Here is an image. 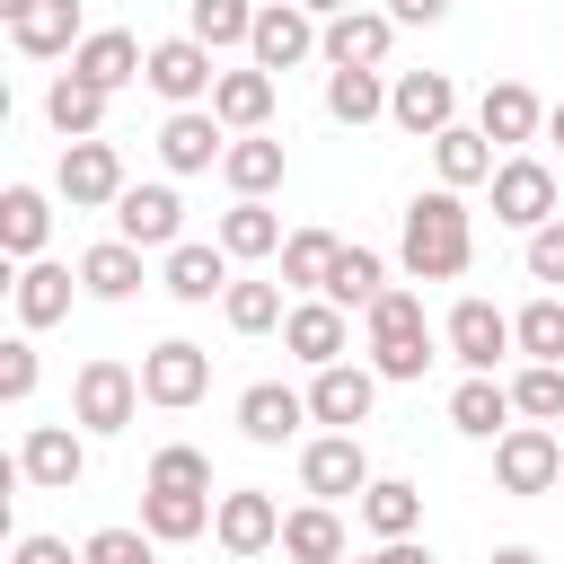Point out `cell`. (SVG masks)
I'll use <instances>...</instances> for the list:
<instances>
[{"instance_id": "f6af8a7d", "label": "cell", "mask_w": 564, "mask_h": 564, "mask_svg": "<svg viewBox=\"0 0 564 564\" xmlns=\"http://www.w3.org/2000/svg\"><path fill=\"white\" fill-rule=\"evenodd\" d=\"M520 264H529V282H564V212L546 220V229H529V247H520Z\"/></svg>"}, {"instance_id": "cb8c5ba5", "label": "cell", "mask_w": 564, "mask_h": 564, "mask_svg": "<svg viewBox=\"0 0 564 564\" xmlns=\"http://www.w3.org/2000/svg\"><path fill=\"white\" fill-rule=\"evenodd\" d=\"M70 70L88 79V88H132L141 70H150V44L141 35H123V26H97V35H79V53H70Z\"/></svg>"}, {"instance_id": "f5cc1de1", "label": "cell", "mask_w": 564, "mask_h": 564, "mask_svg": "<svg viewBox=\"0 0 564 564\" xmlns=\"http://www.w3.org/2000/svg\"><path fill=\"white\" fill-rule=\"evenodd\" d=\"M485 564H546V555H538V546H494Z\"/></svg>"}, {"instance_id": "681fc988", "label": "cell", "mask_w": 564, "mask_h": 564, "mask_svg": "<svg viewBox=\"0 0 564 564\" xmlns=\"http://www.w3.org/2000/svg\"><path fill=\"white\" fill-rule=\"evenodd\" d=\"M449 9H458V0H388V18H397V26H441Z\"/></svg>"}, {"instance_id": "52a82bcc", "label": "cell", "mask_w": 564, "mask_h": 564, "mask_svg": "<svg viewBox=\"0 0 564 564\" xmlns=\"http://www.w3.org/2000/svg\"><path fill=\"white\" fill-rule=\"evenodd\" d=\"M300 494H308V502L370 494V449H361V432H317V441H300Z\"/></svg>"}, {"instance_id": "4316f807", "label": "cell", "mask_w": 564, "mask_h": 564, "mask_svg": "<svg viewBox=\"0 0 564 564\" xmlns=\"http://www.w3.org/2000/svg\"><path fill=\"white\" fill-rule=\"evenodd\" d=\"M44 238H53V203H44V185H9V194H0V256H9V264H35Z\"/></svg>"}, {"instance_id": "816d5d0a", "label": "cell", "mask_w": 564, "mask_h": 564, "mask_svg": "<svg viewBox=\"0 0 564 564\" xmlns=\"http://www.w3.org/2000/svg\"><path fill=\"white\" fill-rule=\"evenodd\" d=\"M300 9H308V18L326 26V18H344V9H361V0H300Z\"/></svg>"}, {"instance_id": "83f0119b", "label": "cell", "mask_w": 564, "mask_h": 564, "mask_svg": "<svg viewBox=\"0 0 564 564\" xmlns=\"http://www.w3.org/2000/svg\"><path fill=\"white\" fill-rule=\"evenodd\" d=\"M9 44H18L26 62L79 53V0H26V18H9Z\"/></svg>"}, {"instance_id": "30bf717a", "label": "cell", "mask_w": 564, "mask_h": 564, "mask_svg": "<svg viewBox=\"0 0 564 564\" xmlns=\"http://www.w3.org/2000/svg\"><path fill=\"white\" fill-rule=\"evenodd\" d=\"M141 79L167 97V115H176V106H212V88H220V70H212V44H194V35H159Z\"/></svg>"}, {"instance_id": "d6a6232c", "label": "cell", "mask_w": 564, "mask_h": 564, "mask_svg": "<svg viewBox=\"0 0 564 564\" xmlns=\"http://www.w3.org/2000/svg\"><path fill=\"white\" fill-rule=\"evenodd\" d=\"M379 291H388V256H379V247H344V256H335V273H326V291H317V300H335V308H344V317H352V308H361V317H370V308H379Z\"/></svg>"}, {"instance_id": "8fae6325", "label": "cell", "mask_w": 564, "mask_h": 564, "mask_svg": "<svg viewBox=\"0 0 564 564\" xmlns=\"http://www.w3.org/2000/svg\"><path fill=\"white\" fill-rule=\"evenodd\" d=\"M229 141H238V132H229L212 106H176V115L159 123V167H167V176H203V167L229 159Z\"/></svg>"}, {"instance_id": "7a4b0ae2", "label": "cell", "mask_w": 564, "mask_h": 564, "mask_svg": "<svg viewBox=\"0 0 564 564\" xmlns=\"http://www.w3.org/2000/svg\"><path fill=\"white\" fill-rule=\"evenodd\" d=\"M361 335H370V370H379V379H423V370H432V326H423V291L388 282V291H379V308L361 317Z\"/></svg>"}, {"instance_id": "ab89813d", "label": "cell", "mask_w": 564, "mask_h": 564, "mask_svg": "<svg viewBox=\"0 0 564 564\" xmlns=\"http://www.w3.org/2000/svg\"><path fill=\"white\" fill-rule=\"evenodd\" d=\"M185 35L229 53V44H256V0H185Z\"/></svg>"}, {"instance_id": "d4e9b609", "label": "cell", "mask_w": 564, "mask_h": 564, "mask_svg": "<svg viewBox=\"0 0 564 564\" xmlns=\"http://www.w3.org/2000/svg\"><path fill=\"white\" fill-rule=\"evenodd\" d=\"M511 379H494V370H467L458 388H449V432H467V441H502L511 432Z\"/></svg>"}, {"instance_id": "ee69618b", "label": "cell", "mask_w": 564, "mask_h": 564, "mask_svg": "<svg viewBox=\"0 0 564 564\" xmlns=\"http://www.w3.org/2000/svg\"><path fill=\"white\" fill-rule=\"evenodd\" d=\"M150 485H159V494H212V458H203L194 441H167V449L150 458Z\"/></svg>"}, {"instance_id": "11a10c76", "label": "cell", "mask_w": 564, "mask_h": 564, "mask_svg": "<svg viewBox=\"0 0 564 564\" xmlns=\"http://www.w3.org/2000/svg\"><path fill=\"white\" fill-rule=\"evenodd\" d=\"M0 18H26V0H0Z\"/></svg>"}, {"instance_id": "ac0fdd59", "label": "cell", "mask_w": 564, "mask_h": 564, "mask_svg": "<svg viewBox=\"0 0 564 564\" xmlns=\"http://www.w3.org/2000/svg\"><path fill=\"white\" fill-rule=\"evenodd\" d=\"M388 44H397V18H388V9H344V18H326L317 62H326V70H379Z\"/></svg>"}, {"instance_id": "8992f818", "label": "cell", "mask_w": 564, "mask_h": 564, "mask_svg": "<svg viewBox=\"0 0 564 564\" xmlns=\"http://www.w3.org/2000/svg\"><path fill=\"white\" fill-rule=\"evenodd\" d=\"M203 388H212V352H203V344L167 335V344H150V352H141V397H150L159 414L203 405Z\"/></svg>"}, {"instance_id": "74e56055", "label": "cell", "mask_w": 564, "mask_h": 564, "mask_svg": "<svg viewBox=\"0 0 564 564\" xmlns=\"http://www.w3.org/2000/svg\"><path fill=\"white\" fill-rule=\"evenodd\" d=\"M326 115H335L344 132L379 123V115H388V79H379V70H326Z\"/></svg>"}, {"instance_id": "7bdbcfd3", "label": "cell", "mask_w": 564, "mask_h": 564, "mask_svg": "<svg viewBox=\"0 0 564 564\" xmlns=\"http://www.w3.org/2000/svg\"><path fill=\"white\" fill-rule=\"evenodd\" d=\"M220 317L238 326V335H273L291 308H282V282H229V300H220Z\"/></svg>"}, {"instance_id": "d590c367", "label": "cell", "mask_w": 564, "mask_h": 564, "mask_svg": "<svg viewBox=\"0 0 564 564\" xmlns=\"http://www.w3.org/2000/svg\"><path fill=\"white\" fill-rule=\"evenodd\" d=\"M212 238L229 247V264H256V256H282V220H273V203H229Z\"/></svg>"}, {"instance_id": "f1b7e54d", "label": "cell", "mask_w": 564, "mask_h": 564, "mask_svg": "<svg viewBox=\"0 0 564 564\" xmlns=\"http://www.w3.org/2000/svg\"><path fill=\"white\" fill-rule=\"evenodd\" d=\"M494 167H502V159H494V141H485L476 123H449V132L432 141V176H441L449 194H467V185H494Z\"/></svg>"}, {"instance_id": "c3c4849f", "label": "cell", "mask_w": 564, "mask_h": 564, "mask_svg": "<svg viewBox=\"0 0 564 564\" xmlns=\"http://www.w3.org/2000/svg\"><path fill=\"white\" fill-rule=\"evenodd\" d=\"M9 564H79V555H70L62 538H44V529H26V538L9 546Z\"/></svg>"}, {"instance_id": "e0dca14e", "label": "cell", "mask_w": 564, "mask_h": 564, "mask_svg": "<svg viewBox=\"0 0 564 564\" xmlns=\"http://www.w3.org/2000/svg\"><path fill=\"white\" fill-rule=\"evenodd\" d=\"M379 405V370L370 361H335V370H308V414L326 432H361Z\"/></svg>"}, {"instance_id": "836d02e7", "label": "cell", "mask_w": 564, "mask_h": 564, "mask_svg": "<svg viewBox=\"0 0 564 564\" xmlns=\"http://www.w3.org/2000/svg\"><path fill=\"white\" fill-rule=\"evenodd\" d=\"M212 494H159V485H141V529L159 538V546H185V538H203L212 529Z\"/></svg>"}, {"instance_id": "5bb4252c", "label": "cell", "mask_w": 564, "mask_h": 564, "mask_svg": "<svg viewBox=\"0 0 564 564\" xmlns=\"http://www.w3.org/2000/svg\"><path fill=\"white\" fill-rule=\"evenodd\" d=\"M317 44H326V26H317L300 0H273V9H256V44H247V62L282 79V70H300Z\"/></svg>"}, {"instance_id": "b9f144b4", "label": "cell", "mask_w": 564, "mask_h": 564, "mask_svg": "<svg viewBox=\"0 0 564 564\" xmlns=\"http://www.w3.org/2000/svg\"><path fill=\"white\" fill-rule=\"evenodd\" d=\"M511 405H520V423H564V361H520Z\"/></svg>"}, {"instance_id": "5b68a950", "label": "cell", "mask_w": 564, "mask_h": 564, "mask_svg": "<svg viewBox=\"0 0 564 564\" xmlns=\"http://www.w3.org/2000/svg\"><path fill=\"white\" fill-rule=\"evenodd\" d=\"M555 476H564V441L546 423H511L494 441V494L529 502V494H555Z\"/></svg>"}, {"instance_id": "44dd1931", "label": "cell", "mask_w": 564, "mask_h": 564, "mask_svg": "<svg viewBox=\"0 0 564 564\" xmlns=\"http://www.w3.org/2000/svg\"><path fill=\"white\" fill-rule=\"evenodd\" d=\"M476 132H485L494 150H520V141H538V132H546V106H538V88H529V79H494V88L476 97Z\"/></svg>"}, {"instance_id": "db71d44e", "label": "cell", "mask_w": 564, "mask_h": 564, "mask_svg": "<svg viewBox=\"0 0 564 564\" xmlns=\"http://www.w3.org/2000/svg\"><path fill=\"white\" fill-rule=\"evenodd\" d=\"M546 141H564V106H546Z\"/></svg>"}, {"instance_id": "4fadbf2b", "label": "cell", "mask_w": 564, "mask_h": 564, "mask_svg": "<svg viewBox=\"0 0 564 564\" xmlns=\"http://www.w3.org/2000/svg\"><path fill=\"white\" fill-rule=\"evenodd\" d=\"M18 476L44 485V494H70V485L88 476V432H79V423H26V441H18Z\"/></svg>"}, {"instance_id": "8d00e7d4", "label": "cell", "mask_w": 564, "mask_h": 564, "mask_svg": "<svg viewBox=\"0 0 564 564\" xmlns=\"http://www.w3.org/2000/svg\"><path fill=\"white\" fill-rule=\"evenodd\" d=\"M79 291H88V300H132V291H141V247L97 238V247L79 256Z\"/></svg>"}, {"instance_id": "1f68e13d", "label": "cell", "mask_w": 564, "mask_h": 564, "mask_svg": "<svg viewBox=\"0 0 564 564\" xmlns=\"http://www.w3.org/2000/svg\"><path fill=\"white\" fill-rule=\"evenodd\" d=\"M44 123H53L62 141H97V132H106V88H88L79 70H62V79L44 88Z\"/></svg>"}, {"instance_id": "d6986e66", "label": "cell", "mask_w": 564, "mask_h": 564, "mask_svg": "<svg viewBox=\"0 0 564 564\" xmlns=\"http://www.w3.org/2000/svg\"><path fill=\"white\" fill-rule=\"evenodd\" d=\"M159 291H167V300H185V308L229 300V247H220V238H185V247H167Z\"/></svg>"}, {"instance_id": "60d3db41", "label": "cell", "mask_w": 564, "mask_h": 564, "mask_svg": "<svg viewBox=\"0 0 564 564\" xmlns=\"http://www.w3.org/2000/svg\"><path fill=\"white\" fill-rule=\"evenodd\" d=\"M511 344H520V361H564V300L538 291V300L511 317Z\"/></svg>"}, {"instance_id": "2e32d148", "label": "cell", "mask_w": 564, "mask_h": 564, "mask_svg": "<svg viewBox=\"0 0 564 564\" xmlns=\"http://www.w3.org/2000/svg\"><path fill=\"white\" fill-rule=\"evenodd\" d=\"M70 291H79V264H53V256L18 264V273H9V308H18V335H44V326H62V317H70Z\"/></svg>"}, {"instance_id": "7dc6e473", "label": "cell", "mask_w": 564, "mask_h": 564, "mask_svg": "<svg viewBox=\"0 0 564 564\" xmlns=\"http://www.w3.org/2000/svg\"><path fill=\"white\" fill-rule=\"evenodd\" d=\"M159 538L150 529H97L88 546H79V564H132V555H150Z\"/></svg>"}, {"instance_id": "bcb514c9", "label": "cell", "mask_w": 564, "mask_h": 564, "mask_svg": "<svg viewBox=\"0 0 564 564\" xmlns=\"http://www.w3.org/2000/svg\"><path fill=\"white\" fill-rule=\"evenodd\" d=\"M0 397H9V405L35 397V335H9V344H0Z\"/></svg>"}, {"instance_id": "484cf974", "label": "cell", "mask_w": 564, "mask_h": 564, "mask_svg": "<svg viewBox=\"0 0 564 564\" xmlns=\"http://www.w3.org/2000/svg\"><path fill=\"white\" fill-rule=\"evenodd\" d=\"M282 167H291V159H282V141H273V132H238V141H229V159H220V185H229L238 203H264V194L282 185Z\"/></svg>"}, {"instance_id": "4dcf8cb0", "label": "cell", "mask_w": 564, "mask_h": 564, "mask_svg": "<svg viewBox=\"0 0 564 564\" xmlns=\"http://www.w3.org/2000/svg\"><path fill=\"white\" fill-rule=\"evenodd\" d=\"M212 115L229 123V132H264L273 123V70H220V88H212Z\"/></svg>"}, {"instance_id": "603a6c76", "label": "cell", "mask_w": 564, "mask_h": 564, "mask_svg": "<svg viewBox=\"0 0 564 564\" xmlns=\"http://www.w3.org/2000/svg\"><path fill=\"white\" fill-rule=\"evenodd\" d=\"M441 344H449V361H467V370H494L502 352H520V344H511V317H502L494 300H458L449 326H441Z\"/></svg>"}, {"instance_id": "9a60e30c", "label": "cell", "mask_w": 564, "mask_h": 564, "mask_svg": "<svg viewBox=\"0 0 564 564\" xmlns=\"http://www.w3.org/2000/svg\"><path fill=\"white\" fill-rule=\"evenodd\" d=\"M115 238L123 247H185V203H176V185L159 176V185H123V203H115Z\"/></svg>"}, {"instance_id": "f907efd6", "label": "cell", "mask_w": 564, "mask_h": 564, "mask_svg": "<svg viewBox=\"0 0 564 564\" xmlns=\"http://www.w3.org/2000/svg\"><path fill=\"white\" fill-rule=\"evenodd\" d=\"M379 564H432V546H423V538H388V546H379Z\"/></svg>"}, {"instance_id": "e575fe53", "label": "cell", "mask_w": 564, "mask_h": 564, "mask_svg": "<svg viewBox=\"0 0 564 564\" xmlns=\"http://www.w3.org/2000/svg\"><path fill=\"white\" fill-rule=\"evenodd\" d=\"M282 555H291V564H344V520H335V502L282 511Z\"/></svg>"}, {"instance_id": "9f6ffc18", "label": "cell", "mask_w": 564, "mask_h": 564, "mask_svg": "<svg viewBox=\"0 0 564 564\" xmlns=\"http://www.w3.org/2000/svg\"><path fill=\"white\" fill-rule=\"evenodd\" d=\"M132 564H159V546H150V555H132Z\"/></svg>"}, {"instance_id": "277c9868", "label": "cell", "mask_w": 564, "mask_h": 564, "mask_svg": "<svg viewBox=\"0 0 564 564\" xmlns=\"http://www.w3.org/2000/svg\"><path fill=\"white\" fill-rule=\"evenodd\" d=\"M123 150L97 132V141H62V167H53V194L70 203V212H115L123 203Z\"/></svg>"}, {"instance_id": "ba28073f", "label": "cell", "mask_w": 564, "mask_h": 564, "mask_svg": "<svg viewBox=\"0 0 564 564\" xmlns=\"http://www.w3.org/2000/svg\"><path fill=\"white\" fill-rule=\"evenodd\" d=\"M388 123L414 132V141H441L458 123V79L449 70H397L388 79Z\"/></svg>"}, {"instance_id": "f35d334b", "label": "cell", "mask_w": 564, "mask_h": 564, "mask_svg": "<svg viewBox=\"0 0 564 564\" xmlns=\"http://www.w3.org/2000/svg\"><path fill=\"white\" fill-rule=\"evenodd\" d=\"M335 256H344V238H335V229H291V238H282V282L317 300V291H326V273H335Z\"/></svg>"}, {"instance_id": "7402d4cb", "label": "cell", "mask_w": 564, "mask_h": 564, "mask_svg": "<svg viewBox=\"0 0 564 564\" xmlns=\"http://www.w3.org/2000/svg\"><path fill=\"white\" fill-rule=\"evenodd\" d=\"M344 344H352V317H344L335 300H300V308L282 317V352H291V361H308V370H335V361H344Z\"/></svg>"}, {"instance_id": "7c38bea8", "label": "cell", "mask_w": 564, "mask_h": 564, "mask_svg": "<svg viewBox=\"0 0 564 564\" xmlns=\"http://www.w3.org/2000/svg\"><path fill=\"white\" fill-rule=\"evenodd\" d=\"M494 220H502V229H520V238L555 220V176H546V159L511 150V159L494 167Z\"/></svg>"}, {"instance_id": "f546056e", "label": "cell", "mask_w": 564, "mask_h": 564, "mask_svg": "<svg viewBox=\"0 0 564 564\" xmlns=\"http://www.w3.org/2000/svg\"><path fill=\"white\" fill-rule=\"evenodd\" d=\"M352 502H361V529H370L379 546L423 529V485H405V476H370V494H352Z\"/></svg>"}, {"instance_id": "6da1fadb", "label": "cell", "mask_w": 564, "mask_h": 564, "mask_svg": "<svg viewBox=\"0 0 564 564\" xmlns=\"http://www.w3.org/2000/svg\"><path fill=\"white\" fill-rule=\"evenodd\" d=\"M467 256H476V220H467V203H458L449 185L414 194V203H405V229H397V264H405V282H458Z\"/></svg>"}, {"instance_id": "9c48e42d", "label": "cell", "mask_w": 564, "mask_h": 564, "mask_svg": "<svg viewBox=\"0 0 564 564\" xmlns=\"http://www.w3.org/2000/svg\"><path fill=\"white\" fill-rule=\"evenodd\" d=\"M212 538H220V555H273L282 546V502L264 494V485H229L220 494V511H212Z\"/></svg>"}, {"instance_id": "6f0895ef", "label": "cell", "mask_w": 564, "mask_h": 564, "mask_svg": "<svg viewBox=\"0 0 564 564\" xmlns=\"http://www.w3.org/2000/svg\"><path fill=\"white\" fill-rule=\"evenodd\" d=\"M352 564H379V555H352Z\"/></svg>"}, {"instance_id": "3957f363", "label": "cell", "mask_w": 564, "mask_h": 564, "mask_svg": "<svg viewBox=\"0 0 564 564\" xmlns=\"http://www.w3.org/2000/svg\"><path fill=\"white\" fill-rule=\"evenodd\" d=\"M141 405H150V397H141V370H132V361H106V352L79 361V379H70V423H79L88 441H115Z\"/></svg>"}, {"instance_id": "ffe728a7", "label": "cell", "mask_w": 564, "mask_h": 564, "mask_svg": "<svg viewBox=\"0 0 564 564\" xmlns=\"http://www.w3.org/2000/svg\"><path fill=\"white\" fill-rule=\"evenodd\" d=\"M300 423H317V414H308V388L256 379V388L238 397V432H247L256 449H282V441H300Z\"/></svg>"}]
</instances>
